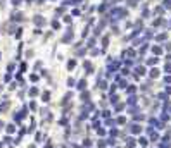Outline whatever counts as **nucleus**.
I'll return each mask as SVG.
<instances>
[{"label":"nucleus","mask_w":171,"mask_h":148,"mask_svg":"<svg viewBox=\"0 0 171 148\" xmlns=\"http://www.w3.org/2000/svg\"><path fill=\"white\" fill-rule=\"evenodd\" d=\"M14 2V5H19V2H21V0H12Z\"/></svg>","instance_id":"f257e3e1"}]
</instances>
